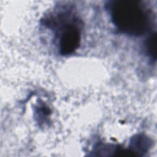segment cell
I'll return each instance as SVG.
<instances>
[{"label": "cell", "instance_id": "1", "mask_svg": "<svg viewBox=\"0 0 157 157\" xmlns=\"http://www.w3.org/2000/svg\"><path fill=\"white\" fill-rule=\"evenodd\" d=\"M111 15L115 26L129 34H142L148 26L147 12L137 1H113L111 5Z\"/></svg>", "mask_w": 157, "mask_h": 157}, {"label": "cell", "instance_id": "2", "mask_svg": "<svg viewBox=\"0 0 157 157\" xmlns=\"http://www.w3.org/2000/svg\"><path fill=\"white\" fill-rule=\"evenodd\" d=\"M80 34L77 28L69 26L65 28L60 38L59 48L62 54L68 55L74 52L78 47Z\"/></svg>", "mask_w": 157, "mask_h": 157}, {"label": "cell", "instance_id": "3", "mask_svg": "<svg viewBox=\"0 0 157 157\" xmlns=\"http://www.w3.org/2000/svg\"><path fill=\"white\" fill-rule=\"evenodd\" d=\"M157 42V36L156 33H154L148 39L147 41V48L149 55L154 59L156 58V42Z\"/></svg>", "mask_w": 157, "mask_h": 157}]
</instances>
